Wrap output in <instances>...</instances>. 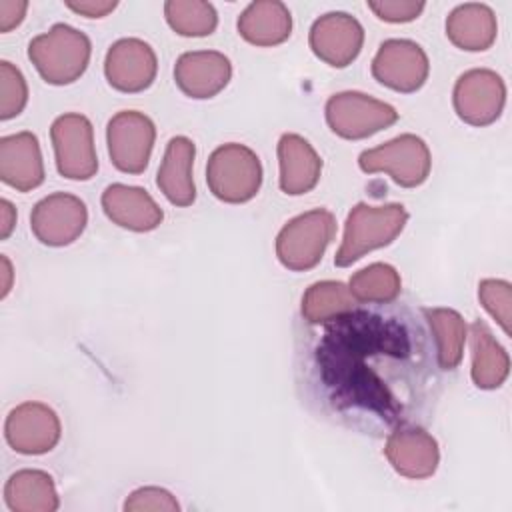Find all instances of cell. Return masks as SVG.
I'll return each instance as SVG.
<instances>
[{
  "instance_id": "obj_1",
  "label": "cell",
  "mask_w": 512,
  "mask_h": 512,
  "mask_svg": "<svg viewBox=\"0 0 512 512\" xmlns=\"http://www.w3.org/2000/svg\"><path fill=\"white\" fill-rule=\"evenodd\" d=\"M90 40L70 24H54L28 44V58L38 74L54 86L76 82L90 62Z\"/></svg>"
},
{
  "instance_id": "obj_23",
  "label": "cell",
  "mask_w": 512,
  "mask_h": 512,
  "mask_svg": "<svg viewBox=\"0 0 512 512\" xmlns=\"http://www.w3.org/2000/svg\"><path fill=\"white\" fill-rule=\"evenodd\" d=\"M4 502L12 512H54L60 506L52 476L34 468L18 470L8 478Z\"/></svg>"
},
{
  "instance_id": "obj_28",
  "label": "cell",
  "mask_w": 512,
  "mask_h": 512,
  "mask_svg": "<svg viewBox=\"0 0 512 512\" xmlns=\"http://www.w3.org/2000/svg\"><path fill=\"white\" fill-rule=\"evenodd\" d=\"M164 16L180 36H208L218 24L214 6L204 0H168L164 4Z\"/></svg>"
},
{
  "instance_id": "obj_17",
  "label": "cell",
  "mask_w": 512,
  "mask_h": 512,
  "mask_svg": "<svg viewBox=\"0 0 512 512\" xmlns=\"http://www.w3.org/2000/svg\"><path fill=\"white\" fill-rule=\"evenodd\" d=\"M0 178L18 192H30L44 182V162L36 134L16 132L0 138Z\"/></svg>"
},
{
  "instance_id": "obj_29",
  "label": "cell",
  "mask_w": 512,
  "mask_h": 512,
  "mask_svg": "<svg viewBox=\"0 0 512 512\" xmlns=\"http://www.w3.org/2000/svg\"><path fill=\"white\" fill-rule=\"evenodd\" d=\"M28 102V84L22 72L8 60L0 62V118L18 116Z\"/></svg>"
},
{
  "instance_id": "obj_11",
  "label": "cell",
  "mask_w": 512,
  "mask_h": 512,
  "mask_svg": "<svg viewBox=\"0 0 512 512\" xmlns=\"http://www.w3.org/2000/svg\"><path fill=\"white\" fill-rule=\"evenodd\" d=\"M88 224L86 204L68 192H54L32 208L30 228L32 234L46 246L72 244Z\"/></svg>"
},
{
  "instance_id": "obj_9",
  "label": "cell",
  "mask_w": 512,
  "mask_h": 512,
  "mask_svg": "<svg viewBox=\"0 0 512 512\" xmlns=\"http://www.w3.org/2000/svg\"><path fill=\"white\" fill-rule=\"evenodd\" d=\"M452 102L462 122L488 126L496 122L504 110L506 84L494 70L472 68L456 80Z\"/></svg>"
},
{
  "instance_id": "obj_13",
  "label": "cell",
  "mask_w": 512,
  "mask_h": 512,
  "mask_svg": "<svg viewBox=\"0 0 512 512\" xmlns=\"http://www.w3.org/2000/svg\"><path fill=\"white\" fill-rule=\"evenodd\" d=\"M156 72V52L140 38H120L106 52V80L120 92L134 94L146 90L154 82Z\"/></svg>"
},
{
  "instance_id": "obj_16",
  "label": "cell",
  "mask_w": 512,
  "mask_h": 512,
  "mask_svg": "<svg viewBox=\"0 0 512 512\" xmlns=\"http://www.w3.org/2000/svg\"><path fill=\"white\" fill-rule=\"evenodd\" d=\"M384 454L400 476L414 480L432 476L440 462L436 438L418 426L396 428L386 440Z\"/></svg>"
},
{
  "instance_id": "obj_2",
  "label": "cell",
  "mask_w": 512,
  "mask_h": 512,
  "mask_svg": "<svg viewBox=\"0 0 512 512\" xmlns=\"http://www.w3.org/2000/svg\"><path fill=\"white\" fill-rule=\"evenodd\" d=\"M408 222V212L402 204H356L344 226L342 244L334 256V264L346 268L360 260L364 254L388 246L398 238Z\"/></svg>"
},
{
  "instance_id": "obj_8",
  "label": "cell",
  "mask_w": 512,
  "mask_h": 512,
  "mask_svg": "<svg viewBox=\"0 0 512 512\" xmlns=\"http://www.w3.org/2000/svg\"><path fill=\"white\" fill-rule=\"evenodd\" d=\"M154 140V122L138 110H122L114 114L106 128L110 160L126 174H140L146 170Z\"/></svg>"
},
{
  "instance_id": "obj_19",
  "label": "cell",
  "mask_w": 512,
  "mask_h": 512,
  "mask_svg": "<svg viewBox=\"0 0 512 512\" xmlns=\"http://www.w3.org/2000/svg\"><path fill=\"white\" fill-rule=\"evenodd\" d=\"M280 190L290 196L310 192L322 172V160L312 144L298 134H282L278 140Z\"/></svg>"
},
{
  "instance_id": "obj_6",
  "label": "cell",
  "mask_w": 512,
  "mask_h": 512,
  "mask_svg": "<svg viewBox=\"0 0 512 512\" xmlns=\"http://www.w3.org/2000/svg\"><path fill=\"white\" fill-rule=\"evenodd\" d=\"M324 110L330 130L346 140L368 138L398 120L394 106L354 90L330 96Z\"/></svg>"
},
{
  "instance_id": "obj_7",
  "label": "cell",
  "mask_w": 512,
  "mask_h": 512,
  "mask_svg": "<svg viewBox=\"0 0 512 512\" xmlns=\"http://www.w3.org/2000/svg\"><path fill=\"white\" fill-rule=\"evenodd\" d=\"M50 138L56 156V168L64 178L90 180L98 170L94 148V130L86 116L70 112L52 122Z\"/></svg>"
},
{
  "instance_id": "obj_35",
  "label": "cell",
  "mask_w": 512,
  "mask_h": 512,
  "mask_svg": "<svg viewBox=\"0 0 512 512\" xmlns=\"http://www.w3.org/2000/svg\"><path fill=\"white\" fill-rule=\"evenodd\" d=\"M0 216H2V224H0V238L4 240V238H8V236H10V232H12L14 224H16V210H14V206H12L6 198H2V200H0Z\"/></svg>"
},
{
  "instance_id": "obj_33",
  "label": "cell",
  "mask_w": 512,
  "mask_h": 512,
  "mask_svg": "<svg viewBox=\"0 0 512 512\" xmlns=\"http://www.w3.org/2000/svg\"><path fill=\"white\" fill-rule=\"evenodd\" d=\"M28 10V2L24 0H0V32H10L16 28Z\"/></svg>"
},
{
  "instance_id": "obj_27",
  "label": "cell",
  "mask_w": 512,
  "mask_h": 512,
  "mask_svg": "<svg viewBox=\"0 0 512 512\" xmlns=\"http://www.w3.org/2000/svg\"><path fill=\"white\" fill-rule=\"evenodd\" d=\"M356 302H374V304H388L396 300L402 288L400 274L394 266L384 262L368 264L366 268L358 270L348 284Z\"/></svg>"
},
{
  "instance_id": "obj_34",
  "label": "cell",
  "mask_w": 512,
  "mask_h": 512,
  "mask_svg": "<svg viewBox=\"0 0 512 512\" xmlns=\"http://www.w3.org/2000/svg\"><path fill=\"white\" fill-rule=\"evenodd\" d=\"M66 6L86 18H102L116 8V2L114 0H80V2H66Z\"/></svg>"
},
{
  "instance_id": "obj_5",
  "label": "cell",
  "mask_w": 512,
  "mask_h": 512,
  "mask_svg": "<svg viewBox=\"0 0 512 512\" xmlns=\"http://www.w3.org/2000/svg\"><path fill=\"white\" fill-rule=\"evenodd\" d=\"M358 166L366 174L386 172L404 188L420 186L432 166L426 142L416 134H400L376 148H368L358 156Z\"/></svg>"
},
{
  "instance_id": "obj_22",
  "label": "cell",
  "mask_w": 512,
  "mask_h": 512,
  "mask_svg": "<svg viewBox=\"0 0 512 512\" xmlns=\"http://www.w3.org/2000/svg\"><path fill=\"white\" fill-rule=\"evenodd\" d=\"M240 36L254 46H276L290 38L292 16L278 0H256L238 16Z\"/></svg>"
},
{
  "instance_id": "obj_4",
  "label": "cell",
  "mask_w": 512,
  "mask_h": 512,
  "mask_svg": "<svg viewBox=\"0 0 512 512\" xmlns=\"http://www.w3.org/2000/svg\"><path fill=\"white\" fill-rule=\"evenodd\" d=\"M206 182L210 192L222 202H248L258 194L262 184L260 158L244 144H222L208 158Z\"/></svg>"
},
{
  "instance_id": "obj_25",
  "label": "cell",
  "mask_w": 512,
  "mask_h": 512,
  "mask_svg": "<svg viewBox=\"0 0 512 512\" xmlns=\"http://www.w3.org/2000/svg\"><path fill=\"white\" fill-rule=\"evenodd\" d=\"M422 314L434 334L440 368L454 370L462 362L466 342V324L462 316L452 308H424Z\"/></svg>"
},
{
  "instance_id": "obj_18",
  "label": "cell",
  "mask_w": 512,
  "mask_h": 512,
  "mask_svg": "<svg viewBox=\"0 0 512 512\" xmlns=\"http://www.w3.org/2000/svg\"><path fill=\"white\" fill-rule=\"evenodd\" d=\"M102 208L114 224L132 232H150L164 218L162 208L144 188L126 184H110L102 192Z\"/></svg>"
},
{
  "instance_id": "obj_24",
  "label": "cell",
  "mask_w": 512,
  "mask_h": 512,
  "mask_svg": "<svg viewBox=\"0 0 512 512\" xmlns=\"http://www.w3.org/2000/svg\"><path fill=\"white\" fill-rule=\"evenodd\" d=\"M470 348L472 382L482 390H494L502 386L510 372V358L480 318L470 326Z\"/></svg>"
},
{
  "instance_id": "obj_32",
  "label": "cell",
  "mask_w": 512,
  "mask_h": 512,
  "mask_svg": "<svg viewBox=\"0 0 512 512\" xmlns=\"http://www.w3.org/2000/svg\"><path fill=\"white\" fill-rule=\"evenodd\" d=\"M368 8L384 22H412L424 10L422 0H370Z\"/></svg>"
},
{
  "instance_id": "obj_36",
  "label": "cell",
  "mask_w": 512,
  "mask_h": 512,
  "mask_svg": "<svg viewBox=\"0 0 512 512\" xmlns=\"http://www.w3.org/2000/svg\"><path fill=\"white\" fill-rule=\"evenodd\" d=\"M2 260V276H4V284H2V292L0 296L4 298L8 292H10V280H12V266H10V260L6 256L0 258Z\"/></svg>"
},
{
  "instance_id": "obj_30",
  "label": "cell",
  "mask_w": 512,
  "mask_h": 512,
  "mask_svg": "<svg viewBox=\"0 0 512 512\" xmlns=\"http://www.w3.org/2000/svg\"><path fill=\"white\" fill-rule=\"evenodd\" d=\"M478 298L482 306L492 314V318L510 334V314H512V288L506 280L486 278L478 284Z\"/></svg>"
},
{
  "instance_id": "obj_15",
  "label": "cell",
  "mask_w": 512,
  "mask_h": 512,
  "mask_svg": "<svg viewBox=\"0 0 512 512\" xmlns=\"http://www.w3.org/2000/svg\"><path fill=\"white\" fill-rule=\"evenodd\" d=\"M232 78L230 60L216 50L184 52L174 66L176 86L190 98L206 100L222 92Z\"/></svg>"
},
{
  "instance_id": "obj_21",
  "label": "cell",
  "mask_w": 512,
  "mask_h": 512,
  "mask_svg": "<svg viewBox=\"0 0 512 512\" xmlns=\"http://www.w3.org/2000/svg\"><path fill=\"white\" fill-rule=\"evenodd\" d=\"M498 34L496 16L490 6L466 2L456 6L446 18L448 40L468 52L488 50Z\"/></svg>"
},
{
  "instance_id": "obj_3",
  "label": "cell",
  "mask_w": 512,
  "mask_h": 512,
  "mask_svg": "<svg viewBox=\"0 0 512 512\" xmlns=\"http://www.w3.org/2000/svg\"><path fill=\"white\" fill-rule=\"evenodd\" d=\"M336 234V218L324 208H314L288 220L276 236L280 264L294 272L314 268Z\"/></svg>"
},
{
  "instance_id": "obj_14",
  "label": "cell",
  "mask_w": 512,
  "mask_h": 512,
  "mask_svg": "<svg viewBox=\"0 0 512 512\" xmlns=\"http://www.w3.org/2000/svg\"><path fill=\"white\" fill-rule=\"evenodd\" d=\"M308 40L322 62L344 68L358 58L364 44V28L346 12H328L314 20Z\"/></svg>"
},
{
  "instance_id": "obj_26",
  "label": "cell",
  "mask_w": 512,
  "mask_h": 512,
  "mask_svg": "<svg viewBox=\"0 0 512 512\" xmlns=\"http://www.w3.org/2000/svg\"><path fill=\"white\" fill-rule=\"evenodd\" d=\"M356 306L350 288L336 280H322L308 286L302 296V316L310 324H322L346 316Z\"/></svg>"
},
{
  "instance_id": "obj_20",
  "label": "cell",
  "mask_w": 512,
  "mask_h": 512,
  "mask_svg": "<svg viewBox=\"0 0 512 512\" xmlns=\"http://www.w3.org/2000/svg\"><path fill=\"white\" fill-rule=\"evenodd\" d=\"M194 156V142L186 136H174L166 144L156 184L174 206H190L196 200V186L192 180Z\"/></svg>"
},
{
  "instance_id": "obj_10",
  "label": "cell",
  "mask_w": 512,
  "mask_h": 512,
  "mask_svg": "<svg viewBox=\"0 0 512 512\" xmlns=\"http://www.w3.org/2000/svg\"><path fill=\"white\" fill-rule=\"evenodd\" d=\"M430 62L420 44L406 38H390L380 44L372 60V76L402 94L416 92L424 86Z\"/></svg>"
},
{
  "instance_id": "obj_12",
  "label": "cell",
  "mask_w": 512,
  "mask_h": 512,
  "mask_svg": "<svg viewBox=\"0 0 512 512\" xmlns=\"http://www.w3.org/2000/svg\"><path fill=\"white\" fill-rule=\"evenodd\" d=\"M4 436L12 450L28 456L50 452L60 436L62 426L58 414L42 402H22L10 410Z\"/></svg>"
},
{
  "instance_id": "obj_31",
  "label": "cell",
  "mask_w": 512,
  "mask_h": 512,
  "mask_svg": "<svg viewBox=\"0 0 512 512\" xmlns=\"http://www.w3.org/2000/svg\"><path fill=\"white\" fill-rule=\"evenodd\" d=\"M126 512H176L180 510V504L176 498L158 486H144L134 490L126 502H124Z\"/></svg>"
}]
</instances>
